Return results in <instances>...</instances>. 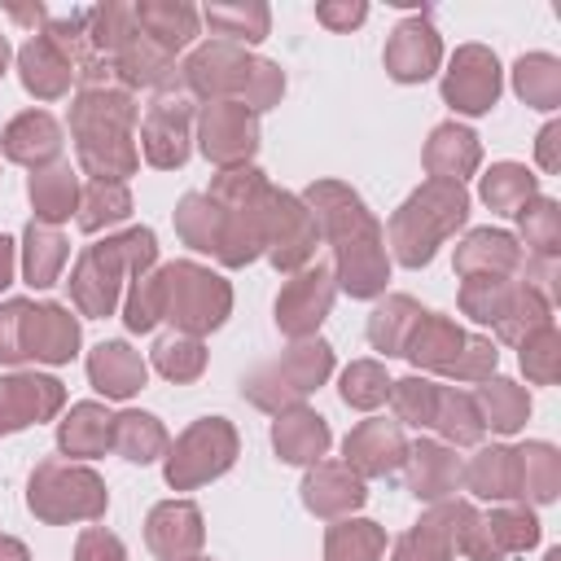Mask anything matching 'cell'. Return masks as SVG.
Segmentation results:
<instances>
[{
  "label": "cell",
  "mask_w": 561,
  "mask_h": 561,
  "mask_svg": "<svg viewBox=\"0 0 561 561\" xmlns=\"http://www.w3.org/2000/svg\"><path fill=\"white\" fill-rule=\"evenodd\" d=\"M513 92L530 110H557L561 105V61L552 53H526L513 66Z\"/></svg>",
  "instance_id": "cell-42"
},
{
  "label": "cell",
  "mask_w": 561,
  "mask_h": 561,
  "mask_svg": "<svg viewBox=\"0 0 561 561\" xmlns=\"http://www.w3.org/2000/svg\"><path fill=\"white\" fill-rule=\"evenodd\" d=\"M386 552V526L368 517H342L324 535V561H381Z\"/></svg>",
  "instance_id": "cell-43"
},
{
  "label": "cell",
  "mask_w": 561,
  "mask_h": 561,
  "mask_svg": "<svg viewBox=\"0 0 561 561\" xmlns=\"http://www.w3.org/2000/svg\"><path fill=\"white\" fill-rule=\"evenodd\" d=\"M153 368H158L167 381H175V386L197 381V377L206 373V346H202V337H188V333L158 337V346H153Z\"/></svg>",
  "instance_id": "cell-47"
},
{
  "label": "cell",
  "mask_w": 561,
  "mask_h": 561,
  "mask_svg": "<svg viewBox=\"0 0 561 561\" xmlns=\"http://www.w3.org/2000/svg\"><path fill=\"white\" fill-rule=\"evenodd\" d=\"M430 430H438L447 447H473V443H482V434H486L473 394H469V390H456V386H438V403H434Z\"/></svg>",
  "instance_id": "cell-38"
},
{
  "label": "cell",
  "mask_w": 561,
  "mask_h": 561,
  "mask_svg": "<svg viewBox=\"0 0 561 561\" xmlns=\"http://www.w3.org/2000/svg\"><path fill=\"white\" fill-rule=\"evenodd\" d=\"M13 272H18V245H13V237L0 232V289L13 285Z\"/></svg>",
  "instance_id": "cell-58"
},
{
  "label": "cell",
  "mask_w": 561,
  "mask_h": 561,
  "mask_svg": "<svg viewBox=\"0 0 561 561\" xmlns=\"http://www.w3.org/2000/svg\"><path fill=\"white\" fill-rule=\"evenodd\" d=\"M0 561H31V552H26V543H22V539L0 535Z\"/></svg>",
  "instance_id": "cell-59"
},
{
  "label": "cell",
  "mask_w": 561,
  "mask_h": 561,
  "mask_svg": "<svg viewBox=\"0 0 561 561\" xmlns=\"http://www.w3.org/2000/svg\"><path fill=\"white\" fill-rule=\"evenodd\" d=\"M513 219L522 228V241H526L530 259H557V250H561V206L552 197H530Z\"/></svg>",
  "instance_id": "cell-46"
},
{
  "label": "cell",
  "mask_w": 561,
  "mask_h": 561,
  "mask_svg": "<svg viewBox=\"0 0 561 561\" xmlns=\"http://www.w3.org/2000/svg\"><path fill=\"white\" fill-rule=\"evenodd\" d=\"M57 447L79 460L105 456L114 447V416L105 412V403H92V399L75 403L66 421H57Z\"/></svg>",
  "instance_id": "cell-33"
},
{
  "label": "cell",
  "mask_w": 561,
  "mask_h": 561,
  "mask_svg": "<svg viewBox=\"0 0 561 561\" xmlns=\"http://www.w3.org/2000/svg\"><path fill=\"white\" fill-rule=\"evenodd\" d=\"M307 210L316 215L320 241L333 250V276L337 289L351 298H377L386 294L390 280V254H386V232L364 206V197L342 184V180H316L302 193Z\"/></svg>",
  "instance_id": "cell-1"
},
{
  "label": "cell",
  "mask_w": 561,
  "mask_h": 561,
  "mask_svg": "<svg viewBox=\"0 0 561 561\" xmlns=\"http://www.w3.org/2000/svg\"><path fill=\"white\" fill-rule=\"evenodd\" d=\"M202 22H206L219 39L241 44V48L267 39V31H272V13H267L263 0H245V4H206V9H202Z\"/></svg>",
  "instance_id": "cell-41"
},
{
  "label": "cell",
  "mask_w": 561,
  "mask_h": 561,
  "mask_svg": "<svg viewBox=\"0 0 561 561\" xmlns=\"http://www.w3.org/2000/svg\"><path fill=\"white\" fill-rule=\"evenodd\" d=\"M495 364H500V351H495V342L491 337H482V333H465V351L456 355V364L447 368V377H456V381H486V377H495Z\"/></svg>",
  "instance_id": "cell-53"
},
{
  "label": "cell",
  "mask_w": 561,
  "mask_h": 561,
  "mask_svg": "<svg viewBox=\"0 0 561 561\" xmlns=\"http://www.w3.org/2000/svg\"><path fill=\"white\" fill-rule=\"evenodd\" d=\"M158 263V237L153 228H127V232H114L96 245H88L70 272V302L79 307V316H92V320H105L114 316L118 307V294H123V276H145L153 272Z\"/></svg>",
  "instance_id": "cell-3"
},
{
  "label": "cell",
  "mask_w": 561,
  "mask_h": 561,
  "mask_svg": "<svg viewBox=\"0 0 561 561\" xmlns=\"http://www.w3.org/2000/svg\"><path fill=\"white\" fill-rule=\"evenodd\" d=\"M0 149H4L9 162H22V167L39 171V167L61 158V123L44 110H26L4 127Z\"/></svg>",
  "instance_id": "cell-26"
},
{
  "label": "cell",
  "mask_w": 561,
  "mask_h": 561,
  "mask_svg": "<svg viewBox=\"0 0 561 561\" xmlns=\"http://www.w3.org/2000/svg\"><path fill=\"white\" fill-rule=\"evenodd\" d=\"M193 96L180 92V88H167V92H153V101L145 105V118H140V153L149 167L158 171H175L188 162V149H193Z\"/></svg>",
  "instance_id": "cell-11"
},
{
  "label": "cell",
  "mask_w": 561,
  "mask_h": 561,
  "mask_svg": "<svg viewBox=\"0 0 561 561\" xmlns=\"http://www.w3.org/2000/svg\"><path fill=\"white\" fill-rule=\"evenodd\" d=\"M66 259H70L66 237H61L57 228H48V224H35V219H31V224H26V232H22V276H26V285H35V289L57 285V280H61Z\"/></svg>",
  "instance_id": "cell-35"
},
{
  "label": "cell",
  "mask_w": 561,
  "mask_h": 561,
  "mask_svg": "<svg viewBox=\"0 0 561 561\" xmlns=\"http://www.w3.org/2000/svg\"><path fill=\"white\" fill-rule=\"evenodd\" d=\"M337 390H342V403L346 408L373 412V408H381L390 399V377H386V368L377 359H355V364H346Z\"/></svg>",
  "instance_id": "cell-49"
},
{
  "label": "cell",
  "mask_w": 561,
  "mask_h": 561,
  "mask_svg": "<svg viewBox=\"0 0 561 561\" xmlns=\"http://www.w3.org/2000/svg\"><path fill=\"white\" fill-rule=\"evenodd\" d=\"M473 403H478V412H482V425L495 430V434H517V430L526 425V416H530V394H526V386H517V381H508V377H486V381H478Z\"/></svg>",
  "instance_id": "cell-36"
},
{
  "label": "cell",
  "mask_w": 561,
  "mask_h": 561,
  "mask_svg": "<svg viewBox=\"0 0 561 561\" xmlns=\"http://www.w3.org/2000/svg\"><path fill=\"white\" fill-rule=\"evenodd\" d=\"M526 250L504 228H473L456 241V272L465 276H522Z\"/></svg>",
  "instance_id": "cell-22"
},
{
  "label": "cell",
  "mask_w": 561,
  "mask_h": 561,
  "mask_svg": "<svg viewBox=\"0 0 561 561\" xmlns=\"http://www.w3.org/2000/svg\"><path fill=\"white\" fill-rule=\"evenodd\" d=\"M465 351V329L451 320V316H438V311H425L403 346V355L416 364V368H430V373H447L456 364V355Z\"/></svg>",
  "instance_id": "cell-32"
},
{
  "label": "cell",
  "mask_w": 561,
  "mask_h": 561,
  "mask_svg": "<svg viewBox=\"0 0 561 561\" xmlns=\"http://www.w3.org/2000/svg\"><path fill=\"white\" fill-rule=\"evenodd\" d=\"M162 276V320L175 324V333H188V337H202L210 329H219L232 311V285L202 267V263H167L158 267Z\"/></svg>",
  "instance_id": "cell-8"
},
{
  "label": "cell",
  "mask_w": 561,
  "mask_h": 561,
  "mask_svg": "<svg viewBox=\"0 0 561 561\" xmlns=\"http://www.w3.org/2000/svg\"><path fill=\"white\" fill-rule=\"evenodd\" d=\"M535 158L543 171H561V123H548L535 140Z\"/></svg>",
  "instance_id": "cell-57"
},
{
  "label": "cell",
  "mask_w": 561,
  "mask_h": 561,
  "mask_svg": "<svg viewBox=\"0 0 561 561\" xmlns=\"http://www.w3.org/2000/svg\"><path fill=\"white\" fill-rule=\"evenodd\" d=\"M316 245H320V228H316V215L307 210V202L298 193L267 188V202H263V254L272 259V267L294 276L307 263H316Z\"/></svg>",
  "instance_id": "cell-10"
},
{
  "label": "cell",
  "mask_w": 561,
  "mask_h": 561,
  "mask_svg": "<svg viewBox=\"0 0 561 561\" xmlns=\"http://www.w3.org/2000/svg\"><path fill=\"white\" fill-rule=\"evenodd\" d=\"M460 482L478 495V500H495V504H508V500H522V473H517V451L495 443V447H482L465 469H460Z\"/></svg>",
  "instance_id": "cell-31"
},
{
  "label": "cell",
  "mask_w": 561,
  "mask_h": 561,
  "mask_svg": "<svg viewBox=\"0 0 561 561\" xmlns=\"http://www.w3.org/2000/svg\"><path fill=\"white\" fill-rule=\"evenodd\" d=\"M79 355V320L61 302H22L18 320V359L70 364Z\"/></svg>",
  "instance_id": "cell-16"
},
{
  "label": "cell",
  "mask_w": 561,
  "mask_h": 561,
  "mask_svg": "<svg viewBox=\"0 0 561 561\" xmlns=\"http://www.w3.org/2000/svg\"><path fill=\"white\" fill-rule=\"evenodd\" d=\"M500 88H504V79H500V61L491 48L465 44L451 53V61L443 70V101L456 114H469V118L486 114L500 101Z\"/></svg>",
  "instance_id": "cell-15"
},
{
  "label": "cell",
  "mask_w": 561,
  "mask_h": 561,
  "mask_svg": "<svg viewBox=\"0 0 561 561\" xmlns=\"http://www.w3.org/2000/svg\"><path fill=\"white\" fill-rule=\"evenodd\" d=\"M364 18H368L364 0H320L316 4V22L329 26V31H355Z\"/></svg>",
  "instance_id": "cell-55"
},
{
  "label": "cell",
  "mask_w": 561,
  "mask_h": 561,
  "mask_svg": "<svg viewBox=\"0 0 561 561\" xmlns=\"http://www.w3.org/2000/svg\"><path fill=\"white\" fill-rule=\"evenodd\" d=\"M145 543L158 561H188L206 543V522L193 500H162L145 517Z\"/></svg>",
  "instance_id": "cell-19"
},
{
  "label": "cell",
  "mask_w": 561,
  "mask_h": 561,
  "mask_svg": "<svg viewBox=\"0 0 561 561\" xmlns=\"http://www.w3.org/2000/svg\"><path fill=\"white\" fill-rule=\"evenodd\" d=\"M456 513H460V500L430 504V513L394 539L390 561H451V552H456Z\"/></svg>",
  "instance_id": "cell-24"
},
{
  "label": "cell",
  "mask_w": 561,
  "mask_h": 561,
  "mask_svg": "<svg viewBox=\"0 0 561 561\" xmlns=\"http://www.w3.org/2000/svg\"><path fill=\"white\" fill-rule=\"evenodd\" d=\"M342 465L355 469L359 478H386L394 469H403L408 460V438H403V425L399 421H386V416H368L359 421L346 443H342Z\"/></svg>",
  "instance_id": "cell-20"
},
{
  "label": "cell",
  "mask_w": 561,
  "mask_h": 561,
  "mask_svg": "<svg viewBox=\"0 0 561 561\" xmlns=\"http://www.w3.org/2000/svg\"><path fill=\"white\" fill-rule=\"evenodd\" d=\"M460 311L478 324H491L500 342H522L535 329L552 324V302L535 294L522 276H465L460 280Z\"/></svg>",
  "instance_id": "cell-5"
},
{
  "label": "cell",
  "mask_w": 561,
  "mask_h": 561,
  "mask_svg": "<svg viewBox=\"0 0 561 561\" xmlns=\"http://www.w3.org/2000/svg\"><path fill=\"white\" fill-rule=\"evenodd\" d=\"M329 373H333V346H329L324 337H302V342H294L289 351H280L276 359L259 364V368L241 381V394H245L259 412L280 416V412L298 408L311 390H320V386L329 381Z\"/></svg>",
  "instance_id": "cell-6"
},
{
  "label": "cell",
  "mask_w": 561,
  "mask_h": 561,
  "mask_svg": "<svg viewBox=\"0 0 561 561\" xmlns=\"http://www.w3.org/2000/svg\"><path fill=\"white\" fill-rule=\"evenodd\" d=\"M22 302H26V298L0 302V364H22V359H18V320H22Z\"/></svg>",
  "instance_id": "cell-56"
},
{
  "label": "cell",
  "mask_w": 561,
  "mask_h": 561,
  "mask_svg": "<svg viewBox=\"0 0 561 561\" xmlns=\"http://www.w3.org/2000/svg\"><path fill=\"white\" fill-rule=\"evenodd\" d=\"M478 193H482V202H486L495 215H508V219H513L530 197H539V180H535L522 162H495V167L482 175Z\"/></svg>",
  "instance_id": "cell-44"
},
{
  "label": "cell",
  "mask_w": 561,
  "mask_h": 561,
  "mask_svg": "<svg viewBox=\"0 0 561 561\" xmlns=\"http://www.w3.org/2000/svg\"><path fill=\"white\" fill-rule=\"evenodd\" d=\"M434 403H438V386L430 377H399L390 381V408L399 416V425H430L434 421Z\"/></svg>",
  "instance_id": "cell-50"
},
{
  "label": "cell",
  "mask_w": 561,
  "mask_h": 561,
  "mask_svg": "<svg viewBox=\"0 0 561 561\" xmlns=\"http://www.w3.org/2000/svg\"><path fill=\"white\" fill-rule=\"evenodd\" d=\"M237 451H241V443H237L232 421H224V416H202V421H193V425L167 447V456H162V478H167L171 491H193V486H202V482L228 473L232 460H237Z\"/></svg>",
  "instance_id": "cell-9"
},
{
  "label": "cell",
  "mask_w": 561,
  "mask_h": 561,
  "mask_svg": "<svg viewBox=\"0 0 561 561\" xmlns=\"http://www.w3.org/2000/svg\"><path fill=\"white\" fill-rule=\"evenodd\" d=\"M337 298V276L333 263H307L302 272H294L280 294H276V329L294 342L316 337V329L324 324V316L333 311Z\"/></svg>",
  "instance_id": "cell-13"
},
{
  "label": "cell",
  "mask_w": 561,
  "mask_h": 561,
  "mask_svg": "<svg viewBox=\"0 0 561 561\" xmlns=\"http://www.w3.org/2000/svg\"><path fill=\"white\" fill-rule=\"evenodd\" d=\"M280 96H285V70L276 61H267V57H254V70H250V83L241 92V105L259 118L263 110L280 105Z\"/></svg>",
  "instance_id": "cell-52"
},
{
  "label": "cell",
  "mask_w": 561,
  "mask_h": 561,
  "mask_svg": "<svg viewBox=\"0 0 561 561\" xmlns=\"http://www.w3.org/2000/svg\"><path fill=\"white\" fill-rule=\"evenodd\" d=\"M197 149L215 167H250L259 149V118L241 101H206L197 110Z\"/></svg>",
  "instance_id": "cell-14"
},
{
  "label": "cell",
  "mask_w": 561,
  "mask_h": 561,
  "mask_svg": "<svg viewBox=\"0 0 561 561\" xmlns=\"http://www.w3.org/2000/svg\"><path fill=\"white\" fill-rule=\"evenodd\" d=\"M131 13H136V26H140L158 48H167L171 57H175L184 44H193L197 22H202V13H197L193 4H184V0H136Z\"/></svg>",
  "instance_id": "cell-34"
},
{
  "label": "cell",
  "mask_w": 561,
  "mask_h": 561,
  "mask_svg": "<svg viewBox=\"0 0 561 561\" xmlns=\"http://www.w3.org/2000/svg\"><path fill=\"white\" fill-rule=\"evenodd\" d=\"M482 162V145L465 123H438L425 140V171L430 180L465 184Z\"/></svg>",
  "instance_id": "cell-29"
},
{
  "label": "cell",
  "mask_w": 561,
  "mask_h": 561,
  "mask_svg": "<svg viewBox=\"0 0 561 561\" xmlns=\"http://www.w3.org/2000/svg\"><path fill=\"white\" fill-rule=\"evenodd\" d=\"M421 316H425V311H421L416 298H408V294H386V298L373 307V316H368V342H373V351H381L386 359H390V355H403V346H408V337H412V329H416Z\"/></svg>",
  "instance_id": "cell-37"
},
{
  "label": "cell",
  "mask_w": 561,
  "mask_h": 561,
  "mask_svg": "<svg viewBox=\"0 0 561 561\" xmlns=\"http://www.w3.org/2000/svg\"><path fill=\"white\" fill-rule=\"evenodd\" d=\"M250 70H254V53L228 39H206L184 57L180 79L197 101H241Z\"/></svg>",
  "instance_id": "cell-12"
},
{
  "label": "cell",
  "mask_w": 561,
  "mask_h": 561,
  "mask_svg": "<svg viewBox=\"0 0 561 561\" xmlns=\"http://www.w3.org/2000/svg\"><path fill=\"white\" fill-rule=\"evenodd\" d=\"M18 79H22V88H26L35 101H57V96L70 92L75 70H70V61L61 57V48H57L44 31H35V35L18 48Z\"/></svg>",
  "instance_id": "cell-25"
},
{
  "label": "cell",
  "mask_w": 561,
  "mask_h": 561,
  "mask_svg": "<svg viewBox=\"0 0 561 561\" xmlns=\"http://www.w3.org/2000/svg\"><path fill=\"white\" fill-rule=\"evenodd\" d=\"M26 508L48 522V526H66V522H96L110 508V491L101 482L96 469L75 465V460H39L31 482H26Z\"/></svg>",
  "instance_id": "cell-7"
},
{
  "label": "cell",
  "mask_w": 561,
  "mask_h": 561,
  "mask_svg": "<svg viewBox=\"0 0 561 561\" xmlns=\"http://www.w3.org/2000/svg\"><path fill=\"white\" fill-rule=\"evenodd\" d=\"M136 123L140 105L127 88H79L70 105V136L83 175L105 180V184H127L140 167L136 149Z\"/></svg>",
  "instance_id": "cell-2"
},
{
  "label": "cell",
  "mask_w": 561,
  "mask_h": 561,
  "mask_svg": "<svg viewBox=\"0 0 561 561\" xmlns=\"http://www.w3.org/2000/svg\"><path fill=\"white\" fill-rule=\"evenodd\" d=\"M75 561H127V552H123V539L110 535L105 526H83L75 543Z\"/></svg>",
  "instance_id": "cell-54"
},
{
  "label": "cell",
  "mask_w": 561,
  "mask_h": 561,
  "mask_svg": "<svg viewBox=\"0 0 561 561\" xmlns=\"http://www.w3.org/2000/svg\"><path fill=\"white\" fill-rule=\"evenodd\" d=\"M88 381L105 394V399H131L136 390H145L149 381V364L140 359V351H131L127 342H101L88 355Z\"/></svg>",
  "instance_id": "cell-30"
},
{
  "label": "cell",
  "mask_w": 561,
  "mask_h": 561,
  "mask_svg": "<svg viewBox=\"0 0 561 561\" xmlns=\"http://www.w3.org/2000/svg\"><path fill=\"white\" fill-rule=\"evenodd\" d=\"M408 491L425 504H438V500H451V491L460 486V456L456 447L447 443H434V438H421L408 447Z\"/></svg>",
  "instance_id": "cell-23"
},
{
  "label": "cell",
  "mask_w": 561,
  "mask_h": 561,
  "mask_svg": "<svg viewBox=\"0 0 561 561\" xmlns=\"http://www.w3.org/2000/svg\"><path fill=\"white\" fill-rule=\"evenodd\" d=\"M131 215V193L127 184H105V180H88L83 193H79V210H75V224L83 232H101L110 224H123Z\"/></svg>",
  "instance_id": "cell-45"
},
{
  "label": "cell",
  "mask_w": 561,
  "mask_h": 561,
  "mask_svg": "<svg viewBox=\"0 0 561 561\" xmlns=\"http://www.w3.org/2000/svg\"><path fill=\"white\" fill-rule=\"evenodd\" d=\"M9 57H13V48H9V39L0 35V79H4V70H9Z\"/></svg>",
  "instance_id": "cell-60"
},
{
  "label": "cell",
  "mask_w": 561,
  "mask_h": 561,
  "mask_svg": "<svg viewBox=\"0 0 561 561\" xmlns=\"http://www.w3.org/2000/svg\"><path fill=\"white\" fill-rule=\"evenodd\" d=\"M364 500H368L364 478L355 469H346L342 460H316V465H307V478H302V504H307V513H316L324 522H342L355 508H364Z\"/></svg>",
  "instance_id": "cell-21"
},
{
  "label": "cell",
  "mask_w": 561,
  "mask_h": 561,
  "mask_svg": "<svg viewBox=\"0 0 561 561\" xmlns=\"http://www.w3.org/2000/svg\"><path fill=\"white\" fill-rule=\"evenodd\" d=\"M329 443H333L329 421L302 403L272 421V447L285 465H316V460H324Z\"/></svg>",
  "instance_id": "cell-28"
},
{
  "label": "cell",
  "mask_w": 561,
  "mask_h": 561,
  "mask_svg": "<svg viewBox=\"0 0 561 561\" xmlns=\"http://www.w3.org/2000/svg\"><path fill=\"white\" fill-rule=\"evenodd\" d=\"M381 61H386V75H390L394 83H425V79L443 66V39H438L434 22H430L425 13L403 18V22L390 31V39H386Z\"/></svg>",
  "instance_id": "cell-18"
},
{
  "label": "cell",
  "mask_w": 561,
  "mask_h": 561,
  "mask_svg": "<svg viewBox=\"0 0 561 561\" xmlns=\"http://www.w3.org/2000/svg\"><path fill=\"white\" fill-rule=\"evenodd\" d=\"M469 219V193L465 184L451 180H425L421 188L408 193V202L390 215V224L381 228L390 241L394 263L403 267H425L438 245Z\"/></svg>",
  "instance_id": "cell-4"
},
{
  "label": "cell",
  "mask_w": 561,
  "mask_h": 561,
  "mask_svg": "<svg viewBox=\"0 0 561 561\" xmlns=\"http://www.w3.org/2000/svg\"><path fill=\"white\" fill-rule=\"evenodd\" d=\"M79 193H83L79 171H75L66 158H57V162L31 171V180H26V197H31L35 224H48V228L66 224V219L79 210Z\"/></svg>",
  "instance_id": "cell-27"
},
{
  "label": "cell",
  "mask_w": 561,
  "mask_h": 561,
  "mask_svg": "<svg viewBox=\"0 0 561 561\" xmlns=\"http://www.w3.org/2000/svg\"><path fill=\"white\" fill-rule=\"evenodd\" d=\"M517 451V473H522V500L530 504H552L561 491V451L543 438L513 447Z\"/></svg>",
  "instance_id": "cell-40"
},
{
  "label": "cell",
  "mask_w": 561,
  "mask_h": 561,
  "mask_svg": "<svg viewBox=\"0 0 561 561\" xmlns=\"http://www.w3.org/2000/svg\"><path fill=\"white\" fill-rule=\"evenodd\" d=\"M167 447H171V438H167V430H162V421H158L153 412L127 408V412L114 416V451H118L123 460L149 465V460L167 456Z\"/></svg>",
  "instance_id": "cell-39"
},
{
  "label": "cell",
  "mask_w": 561,
  "mask_h": 561,
  "mask_svg": "<svg viewBox=\"0 0 561 561\" xmlns=\"http://www.w3.org/2000/svg\"><path fill=\"white\" fill-rule=\"evenodd\" d=\"M517 359H522L526 381L552 386L561 377V333H557V324H543L530 337H522L517 342Z\"/></svg>",
  "instance_id": "cell-48"
},
{
  "label": "cell",
  "mask_w": 561,
  "mask_h": 561,
  "mask_svg": "<svg viewBox=\"0 0 561 561\" xmlns=\"http://www.w3.org/2000/svg\"><path fill=\"white\" fill-rule=\"evenodd\" d=\"M66 408V386L48 373H9L0 377V438L26 425L53 421Z\"/></svg>",
  "instance_id": "cell-17"
},
{
  "label": "cell",
  "mask_w": 561,
  "mask_h": 561,
  "mask_svg": "<svg viewBox=\"0 0 561 561\" xmlns=\"http://www.w3.org/2000/svg\"><path fill=\"white\" fill-rule=\"evenodd\" d=\"M543 561H561V548H548V557Z\"/></svg>",
  "instance_id": "cell-61"
},
{
  "label": "cell",
  "mask_w": 561,
  "mask_h": 561,
  "mask_svg": "<svg viewBox=\"0 0 561 561\" xmlns=\"http://www.w3.org/2000/svg\"><path fill=\"white\" fill-rule=\"evenodd\" d=\"M188 561H210V557H188Z\"/></svg>",
  "instance_id": "cell-62"
},
{
  "label": "cell",
  "mask_w": 561,
  "mask_h": 561,
  "mask_svg": "<svg viewBox=\"0 0 561 561\" xmlns=\"http://www.w3.org/2000/svg\"><path fill=\"white\" fill-rule=\"evenodd\" d=\"M158 320H162V276L153 267V272H145V276L131 280L127 302H123V324L131 333H149Z\"/></svg>",
  "instance_id": "cell-51"
}]
</instances>
